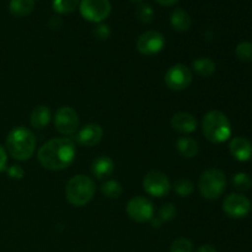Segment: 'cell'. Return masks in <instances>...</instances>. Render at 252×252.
<instances>
[{"instance_id": "d4e9b609", "label": "cell", "mask_w": 252, "mask_h": 252, "mask_svg": "<svg viewBox=\"0 0 252 252\" xmlns=\"http://www.w3.org/2000/svg\"><path fill=\"white\" fill-rule=\"evenodd\" d=\"M231 182H233L234 187L239 191H249L252 187V179L248 174H244V172H239V174L234 175Z\"/></svg>"}, {"instance_id": "ba28073f", "label": "cell", "mask_w": 252, "mask_h": 252, "mask_svg": "<svg viewBox=\"0 0 252 252\" xmlns=\"http://www.w3.org/2000/svg\"><path fill=\"white\" fill-rule=\"evenodd\" d=\"M192 71L184 64H175L167 69L165 74V84L172 91H181L189 88L192 83Z\"/></svg>"}, {"instance_id": "7c38bea8", "label": "cell", "mask_w": 252, "mask_h": 252, "mask_svg": "<svg viewBox=\"0 0 252 252\" xmlns=\"http://www.w3.org/2000/svg\"><path fill=\"white\" fill-rule=\"evenodd\" d=\"M165 47V37L158 31H148L137 39V49L143 56L152 57L160 53Z\"/></svg>"}, {"instance_id": "836d02e7", "label": "cell", "mask_w": 252, "mask_h": 252, "mask_svg": "<svg viewBox=\"0 0 252 252\" xmlns=\"http://www.w3.org/2000/svg\"><path fill=\"white\" fill-rule=\"evenodd\" d=\"M150 223H152V225H153V228H160V226H161V223L162 221L160 220L159 218H154V217H153L152 219H150Z\"/></svg>"}, {"instance_id": "44dd1931", "label": "cell", "mask_w": 252, "mask_h": 252, "mask_svg": "<svg viewBox=\"0 0 252 252\" xmlns=\"http://www.w3.org/2000/svg\"><path fill=\"white\" fill-rule=\"evenodd\" d=\"M34 7V0H10L9 10L14 16L22 17L31 14Z\"/></svg>"}, {"instance_id": "1f68e13d", "label": "cell", "mask_w": 252, "mask_h": 252, "mask_svg": "<svg viewBox=\"0 0 252 252\" xmlns=\"http://www.w3.org/2000/svg\"><path fill=\"white\" fill-rule=\"evenodd\" d=\"M6 162H7V153L6 150L0 145V172H2L5 169H6Z\"/></svg>"}, {"instance_id": "ffe728a7", "label": "cell", "mask_w": 252, "mask_h": 252, "mask_svg": "<svg viewBox=\"0 0 252 252\" xmlns=\"http://www.w3.org/2000/svg\"><path fill=\"white\" fill-rule=\"evenodd\" d=\"M192 68L199 76L209 78L216 71V63L211 58H208V57H201V58H197L192 63Z\"/></svg>"}, {"instance_id": "3957f363", "label": "cell", "mask_w": 252, "mask_h": 252, "mask_svg": "<svg viewBox=\"0 0 252 252\" xmlns=\"http://www.w3.org/2000/svg\"><path fill=\"white\" fill-rule=\"evenodd\" d=\"M202 132L209 142L224 143L231 135L230 121L220 111H209L202 120Z\"/></svg>"}, {"instance_id": "5b68a950", "label": "cell", "mask_w": 252, "mask_h": 252, "mask_svg": "<svg viewBox=\"0 0 252 252\" xmlns=\"http://www.w3.org/2000/svg\"><path fill=\"white\" fill-rule=\"evenodd\" d=\"M226 187V177L218 169H209L202 172L198 180V189L206 199H218Z\"/></svg>"}, {"instance_id": "9c48e42d", "label": "cell", "mask_w": 252, "mask_h": 252, "mask_svg": "<svg viewBox=\"0 0 252 252\" xmlns=\"http://www.w3.org/2000/svg\"><path fill=\"white\" fill-rule=\"evenodd\" d=\"M128 217L137 223H147L154 217V207L148 198L142 196L133 197L126 207Z\"/></svg>"}, {"instance_id": "d590c367", "label": "cell", "mask_w": 252, "mask_h": 252, "mask_svg": "<svg viewBox=\"0 0 252 252\" xmlns=\"http://www.w3.org/2000/svg\"><path fill=\"white\" fill-rule=\"evenodd\" d=\"M134 1H140V0H134Z\"/></svg>"}, {"instance_id": "e575fe53", "label": "cell", "mask_w": 252, "mask_h": 252, "mask_svg": "<svg viewBox=\"0 0 252 252\" xmlns=\"http://www.w3.org/2000/svg\"><path fill=\"white\" fill-rule=\"evenodd\" d=\"M159 4L165 5V6H170V5H174L177 0H157Z\"/></svg>"}, {"instance_id": "4fadbf2b", "label": "cell", "mask_w": 252, "mask_h": 252, "mask_svg": "<svg viewBox=\"0 0 252 252\" xmlns=\"http://www.w3.org/2000/svg\"><path fill=\"white\" fill-rule=\"evenodd\" d=\"M103 137V129L101 126L95 125V123H90L86 125L76 133V142L83 147H95L101 142Z\"/></svg>"}, {"instance_id": "f546056e", "label": "cell", "mask_w": 252, "mask_h": 252, "mask_svg": "<svg viewBox=\"0 0 252 252\" xmlns=\"http://www.w3.org/2000/svg\"><path fill=\"white\" fill-rule=\"evenodd\" d=\"M110 27L105 24H98L97 26H96V29L94 30V34H95L98 39H107L108 37H110Z\"/></svg>"}, {"instance_id": "f1b7e54d", "label": "cell", "mask_w": 252, "mask_h": 252, "mask_svg": "<svg viewBox=\"0 0 252 252\" xmlns=\"http://www.w3.org/2000/svg\"><path fill=\"white\" fill-rule=\"evenodd\" d=\"M176 207L172 203L162 204L161 208L159 209V217L158 218L161 221H171L176 217Z\"/></svg>"}, {"instance_id": "484cf974", "label": "cell", "mask_w": 252, "mask_h": 252, "mask_svg": "<svg viewBox=\"0 0 252 252\" xmlns=\"http://www.w3.org/2000/svg\"><path fill=\"white\" fill-rule=\"evenodd\" d=\"M174 189L180 197H189L193 192L194 186L189 180L180 179L174 184Z\"/></svg>"}, {"instance_id": "277c9868", "label": "cell", "mask_w": 252, "mask_h": 252, "mask_svg": "<svg viewBox=\"0 0 252 252\" xmlns=\"http://www.w3.org/2000/svg\"><path fill=\"white\" fill-rule=\"evenodd\" d=\"M96 192L95 182L86 175H75L65 186V198L71 206L84 207L94 198Z\"/></svg>"}, {"instance_id": "52a82bcc", "label": "cell", "mask_w": 252, "mask_h": 252, "mask_svg": "<svg viewBox=\"0 0 252 252\" xmlns=\"http://www.w3.org/2000/svg\"><path fill=\"white\" fill-rule=\"evenodd\" d=\"M56 129L63 135H73L79 128L78 112L70 106H62L54 115Z\"/></svg>"}, {"instance_id": "cb8c5ba5", "label": "cell", "mask_w": 252, "mask_h": 252, "mask_svg": "<svg viewBox=\"0 0 252 252\" xmlns=\"http://www.w3.org/2000/svg\"><path fill=\"white\" fill-rule=\"evenodd\" d=\"M235 54L239 61L244 63H251L252 62V43L251 42H241L238 44L235 49Z\"/></svg>"}, {"instance_id": "ac0fdd59", "label": "cell", "mask_w": 252, "mask_h": 252, "mask_svg": "<svg viewBox=\"0 0 252 252\" xmlns=\"http://www.w3.org/2000/svg\"><path fill=\"white\" fill-rule=\"evenodd\" d=\"M170 22H171V26L180 32L187 31L192 25L191 17L184 9H175L170 17Z\"/></svg>"}, {"instance_id": "4316f807", "label": "cell", "mask_w": 252, "mask_h": 252, "mask_svg": "<svg viewBox=\"0 0 252 252\" xmlns=\"http://www.w3.org/2000/svg\"><path fill=\"white\" fill-rule=\"evenodd\" d=\"M135 15H137L138 19L142 22L145 24H149L154 19V11H153L152 7L147 4H140L138 5L137 10H135Z\"/></svg>"}, {"instance_id": "30bf717a", "label": "cell", "mask_w": 252, "mask_h": 252, "mask_svg": "<svg viewBox=\"0 0 252 252\" xmlns=\"http://www.w3.org/2000/svg\"><path fill=\"white\" fill-rule=\"evenodd\" d=\"M143 189L153 197H164L170 192L171 184L164 172L150 171L143 179Z\"/></svg>"}, {"instance_id": "8fae6325", "label": "cell", "mask_w": 252, "mask_h": 252, "mask_svg": "<svg viewBox=\"0 0 252 252\" xmlns=\"http://www.w3.org/2000/svg\"><path fill=\"white\" fill-rule=\"evenodd\" d=\"M223 211L230 218H245L251 211V202L246 196L240 193H231L224 199Z\"/></svg>"}, {"instance_id": "6da1fadb", "label": "cell", "mask_w": 252, "mask_h": 252, "mask_svg": "<svg viewBox=\"0 0 252 252\" xmlns=\"http://www.w3.org/2000/svg\"><path fill=\"white\" fill-rule=\"evenodd\" d=\"M75 155V143L70 138H53L44 143L37 153L39 164L51 171L66 169L73 164Z\"/></svg>"}, {"instance_id": "5bb4252c", "label": "cell", "mask_w": 252, "mask_h": 252, "mask_svg": "<svg viewBox=\"0 0 252 252\" xmlns=\"http://www.w3.org/2000/svg\"><path fill=\"white\" fill-rule=\"evenodd\" d=\"M230 154L239 161H248L252 157V144L244 137H235L229 144Z\"/></svg>"}, {"instance_id": "7402d4cb", "label": "cell", "mask_w": 252, "mask_h": 252, "mask_svg": "<svg viewBox=\"0 0 252 252\" xmlns=\"http://www.w3.org/2000/svg\"><path fill=\"white\" fill-rule=\"evenodd\" d=\"M101 192L105 197L111 199H115L118 198V197L122 194L123 189H122V185L120 184L118 181L116 180H107L106 182H103L102 186H101Z\"/></svg>"}, {"instance_id": "e0dca14e", "label": "cell", "mask_w": 252, "mask_h": 252, "mask_svg": "<svg viewBox=\"0 0 252 252\" xmlns=\"http://www.w3.org/2000/svg\"><path fill=\"white\" fill-rule=\"evenodd\" d=\"M52 120V113L51 110H49L47 106H37V107L33 108L31 113V117H30V122H31V126L36 129H42L46 126L49 125Z\"/></svg>"}, {"instance_id": "2e32d148", "label": "cell", "mask_w": 252, "mask_h": 252, "mask_svg": "<svg viewBox=\"0 0 252 252\" xmlns=\"http://www.w3.org/2000/svg\"><path fill=\"white\" fill-rule=\"evenodd\" d=\"M171 127L180 133H192L197 129V121L191 113L179 112L172 116Z\"/></svg>"}, {"instance_id": "4dcf8cb0", "label": "cell", "mask_w": 252, "mask_h": 252, "mask_svg": "<svg viewBox=\"0 0 252 252\" xmlns=\"http://www.w3.org/2000/svg\"><path fill=\"white\" fill-rule=\"evenodd\" d=\"M7 175L12 180H21L25 176V170L20 165H12L6 170Z\"/></svg>"}, {"instance_id": "7a4b0ae2", "label": "cell", "mask_w": 252, "mask_h": 252, "mask_svg": "<svg viewBox=\"0 0 252 252\" xmlns=\"http://www.w3.org/2000/svg\"><path fill=\"white\" fill-rule=\"evenodd\" d=\"M6 150L15 160H29L36 150V137L26 127L14 128L7 134Z\"/></svg>"}, {"instance_id": "9a60e30c", "label": "cell", "mask_w": 252, "mask_h": 252, "mask_svg": "<svg viewBox=\"0 0 252 252\" xmlns=\"http://www.w3.org/2000/svg\"><path fill=\"white\" fill-rule=\"evenodd\" d=\"M113 171H115V162L110 157H106V155L96 158L91 164V172L97 180L111 176Z\"/></svg>"}, {"instance_id": "d6a6232c", "label": "cell", "mask_w": 252, "mask_h": 252, "mask_svg": "<svg viewBox=\"0 0 252 252\" xmlns=\"http://www.w3.org/2000/svg\"><path fill=\"white\" fill-rule=\"evenodd\" d=\"M196 252H218L216 250V248H213L212 245H203L198 249Z\"/></svg>"}, {"instance_id": "8992f818", "label": "cell", "mask_w": 252, "mask_h": 252, "mask_svg": "<svg viewBox=\"0 0 252 252\" xmlns=\"http://www.w3.org/2000/svg\"><path fill=\"white\" fill-rule=\"evenodd\" d=\"M79 7L84 19L96 24L107 19L111 12V4L108 0H81Z\"/></svg>"}, {"instance_id": "603a6c76", "label": "cell", "mask_w": 252, "mask_h": 252, "mask_svg": "<svg viewBox=\"0 0 252 252\" xmlns=\"http://www.w3.org/2000/svg\"><path fill=\"white\" fill-rule=\"evenodd\" d=\"M79 4V0H53V9L58 14H70Z\"/></svg>"}, {"instance_id": "83f0119b", "label": "cell", "mask_w": 252, "mask_h": 252, "mask_svg": "<svg viewBox=\"0 0 252 252\" xmlns=\"http://www.w3.org/2000/svg\"><path fill=\"white\" fill-rule=\"evenodd\" d=\"M170 252H193V246L189 239L179 238L171 244Z\"/></svg>"}, {"instance_id": "d6986e66", "label": "cell", "mask_w": 252, "mask_h": 252, "mask_svg": "<svg viewBox=\"0 0 252 252\" xmlns=\"http://www.w3.org/2000/svg\"><path fill=\"white\" fill-rule=\"evenodd\" d=\"M176 148L182 157L189 158V159L197 157V154H198L199 152V147L197 140H194L193 138L189 137L180 138L176 143Z\"/></svg>"}]
</instances>
